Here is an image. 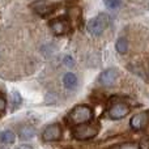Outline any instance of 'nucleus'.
<instances>
[{
  "instance_id": "nucleus-1",
  "label": "nucleus",
  "mask_w": 149,
  "mask_h": 149,
  "mask_svg": "<svg viewBox=\"0 0 149 149\" xmlns=\"http://www.w3.org/2000/svg\"><path fill=\"white\" fill-rule=\"evenodd\" d=\"M93 110L88 105H79L72 109L67 116V123L71 126H79L82 123H88L93 119Z\"/></svg>"
},
{
  "instance_id": "nucleus-7",
  "label": "nucleus",
  "mask_w": 149,
  "mask_h": 149,
  "mask_svg": "<svg viewBox=\"0 0 149 149\" xmlns=\"http://www.w3.org/2000/svg\"><path fill=\"white\" fill-rule=\"evenodd\" d=\"M148 122H149V114L144 111V113H139L132 116L131 122H130V126H131V128L135 130V131H140V130L147 127Z\"/></svg>"
},
{
  "instance_id": "nucleus-20",
  "label": "nucleus",
  "mask_w": 149,
  "mask_h": 149,
  "mask_svg": "<svg viewBox=\"0 0 149 149\" xmlns=\"http://www.w3.org/2000/svg\"><path fill=\"white\" fill-rule=\"evenodd\" d=\"M17 149H33V148H31L30 145H25V144H24V145H18Z\"/></svg>"
},
{
  "instance_id": "nucleus-8",
  "label": "nucleus",
  "mask_w": 149,
  "mask_h": 149,
  "mask_svg": "<svg viewBox=\"0 0 149 149\" xmlns=\"http://www.w3.org/2000/svg\"><path fill=\"white\" fill-rule=\"evenodd\" d=\"M31 8L34 9V12L41 15V16L50 15V13H52L55 9L54 5L47 4V1H45V0H39V1L33 3V4H31Z\"/></svg>"
},
{
  "instance_id": "nucleus-17",
  "label": "nucleus",
  "mask_w": 149,
  "mask_h": 149,
  "mask_svg": "<svg viewBox=\"0 0 149 149\" xmlns=\"http://www.w3.org/2000/svg\"><path fill=\"white\" fill-rule=\"evenodd\" d=\"M63 64L65 65V67H73V64H74V62H73V59H72V56H64V59H63Z\"/></svg>"
},
{
  "instance_id": "nucleus-15",
  "label": "nucleus",
  "mask_w": 149,
  "mask_h": 149,
  "mask_svg": "<svg viewBox=\"0 0 149 149\" xmlns=\"http://www.w3.org/2000/svg\"><path fill=\"white\" fill-rule=\"evenodd\" d=\"M103 3L109 9H116L118 7H120L122 0H103Z\"/></svg>"
},
{
  "instance_id": "nucleus-18",
  "label": "nucleus",
  "mask_w": 149,
  "mask_h": 149,
  "mask_svg": "<svg viewBox=\"0 0 149 149\" xmlns=\"http://www.w3.org/2000/svg\"><path fill=\"white\" fill-rule=\"evenodd\" d=\"M5 107H7V101H5V98L3 95H0V113L4 111Z\"/></svg>"
},
{
  "instance_id": "nucleus-9",
  "label": "nucleus",
  "mask_w": 149,
  "mask_h": 149,
  "mask_svg": "<svg viewBox=\"0 0 149 149\" xmlns=\"http://www.w3.org/2000/svg\"><path fill=\"white\" fill-rule=\"evenodd\" d=\"M50 28H51V31L55 36H62L68 29V21L64 20V18H58V20L51 21Z\"/></svg>"
},
{
  "instance_id": "nucleus-10",
  "label": "nucleus",
  "mask_w": 149,
  "mask_h": 149,
  "mask_svg": "<svg viewBox=\"0 0 149 149\" xmlns=\"http://www.w3.org/2000/svg\"><path fill=\"white\" fill-rule=\"evenodd\" d=\"M63 85H64L65 89L72 90L77 86V77L76 74L72 72H67L63 76Z\"/></svg>"
},
{
  "instance_id": "nucleus-11",
  "label": "nucleus",
  "mask_w": 149,
  "mask_h": 149,
  "mask_svg": "<svg viewBox=\"0 0 149 149\" xmlns=\"http://www.w3.org/2000/svg\"><path fill=\"white\" fill-rule=\"evenodd\" d=\"M18 135H20L21 140H30L31 137H34V135H36V130L31 126H24L20 128Z\"/></svg>"
},
{
  "instance_id": "nucleus-5",
  "label": "nucleus",
  "mask_w": 149,
  "mask_h": 149,
  "mask_svg": "<svg viewBox=\"0 0 149 149\" xmlns=\"http://www.w3.org/2000/svg\"><path fill=\"white\" fill-rule=\"evenodd\" d=\"M130 107L128 105L123 102H118L115 105H113L109 110V118L113 120H118V119H123L126 115H128Z\"/></svg>"
},
{
  "instance_id": "nucleus-12",
  "label": "nucleus",
  "mask_w": 149,
  "mask_h": 149,
  "mask_svg": "<svg viewBox=\"0 0 149 149\" xmlns=\"http://www.w3.org/2000/svg\"><path fill=\"white\" fill-rule=\"evenodd\" d=\"M16 140V136L12 131H3L0 132V143L1 144H5V145H9V144H13Z\"/></svg>"
},
{
  "instance_id": "nucleus-3",
  "label": "nucleus",
  "mask_w": 149,
  "mask_h": 149,
  "mask_svg": "<svg viewBox=\"0 0 149 149\" xmlns=\"http://www.w3.org/2000/svg\"><path fill=\"white\" fill-rule=\"evenodd\" d=\"M100 132V126L98 124H90L88 123H82L79 126H74L73 128V137L76 140H90L93 137H95Z\"/></svg>"
},
{
  "instance_id": "nucleus-6",
  "label": "nucleus",
  "mask_w": 149,
  "mask_h": 149,
  "mask_svg": "<svg viewBox=\"0 0 149 149\" xmlns=\"http://www.w3.org/2000/svg\"><path fill=\"white\" fill-rule=\"evenodd\" d=\"M60 137H62V127L56 123L47 126L42 134V139L45 141H56Z\"/></svg>"
},
{
  "instance_id": "nucleus-19",
  "label": "nucleus",
  "mask_w": 149,
  "mask_h": 149,
  "mask_svg": "<svg viewBox=\"0 0 149 149\" xmlns=\"http://www.w3.org/2000/svg\"><path fill=\"white\" fill-rule=\"evenodd\" d=\"M139 149H149V139H145L140 143Z\"/></svg>"
},
{
  "instance_id": "nucleus-16",
  "label": "nucleus",
  "mask_w": 149,
  "mask_h": 149,
  "mask_svg": "<svg viewBox=\"0 0 149 149\" xmlns=\"http://www.w3.org/2000/svg\"><path fill=\"white\" fill-rule=\"evenodd\" d=\"M118 149H139V145L135 143H124V144L119 145Z\"/></svg>"
},
{
  "instance_id": "nucleus-13",
  "label": "nucleus",
  "mask_w": 149,
  "mask_h": 149,
  "mask_svg": "<svg viewBox=\"0 0 149 149\" xmlns=\"http://www.w3.org/2000/svg\"><path fill=\"white\" fill-rule=\"evenodd\" d=\"M115 49L119 54H122V55L126 54V52L128 51V41H127L126 38H123V37L119 38L115 43Z\"/></svg>"
},
{
  "instance_id": "nucleus-22",
  "label": "nucleus",
  "mask_w": 149,
  "mask_h": 149,
  "mask_svg": "<svg viewBox=\"0 0 149 149\" xmlns=\"http://www.w3.org/2000/svg\"><path fill=\"white\" fill-rule=\"evenodd\" d=\"M148 9H149V4H148Z\"/></svg>"
},
{
  "instance_id": "nucleus-2",
  "label": "nucleus",
  "mask_w": 149,
  "mask_h": 149,
  "mask_svg": "<svg viewBox=\"0 0 149 149\" xmlns=\"http://www.w3.org/2000/svg\"><path fill=\"white\" fill-rule=\"evenodd\" d=\"M110 24V17L106 13H101V15L95 16V17L90 18L89 22L86 25V29L92 36L94 37H100L103 31L106 30V28Z\"/></svg>"
},
{
  "instance_id": "nucleus-21",
  "label": "nucleus",
  "mask_w": 149,
  "mask_h": 149,
  "mask_svg": "<svg viewBox=\"0 0 149 149\" xmlns=\"http://www.w3.org/2000/svg\"><path fill=\"white\" fill-rule=\"evenodd\" d=\"M1 149H9V148H1Z\"/></svg>"
},
{
  "instance_id": "nucleus-4",
  "label": "nucleus",
  "mask_w": 149,
  "mask_h": 149,
  "mask_svg": "<svg viewBox=\"0 0 149 149\" xmlns=\"http://www.w3.org/2000/svg\"><path fill=\"white\" fill-rule=\"evenodd\" d=\"M119 74H120L119 73V70H116V68H107V70H105L100 74L98 81H100V84L103 85V86H111V85L115 84Z\"/></svg>"
},
{
  "instance_id": "nucleus-14",
  "label": "nucleus",
  "mask_w": 149,
  "mask_h": 149,
  "mask_svg": "<svg viewBox=\"0 0 149 149\" xmlns=\"http://www.w3.org/2000/svg\"><path fill=\"white\" fill-rule=\"evenodd\" d=\"M22 102V98H21L20 93L17 90H12L10 92V105H12V109H16L21 105Z\"/></svg>"
}]
</instances>
